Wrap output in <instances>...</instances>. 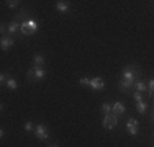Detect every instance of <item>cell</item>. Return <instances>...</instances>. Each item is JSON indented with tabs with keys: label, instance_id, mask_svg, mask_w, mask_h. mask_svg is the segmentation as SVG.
<instances>
[{
	"label": "cell",
	"instance_id": "cell-11",
	"mask_svg": "<svg viewBox=\"0 0 154 147\" xmlns=\"http://www.w3.org/2000/svg\"><path fill=\"white\" fill-rule=\"evenodd\" d=\"M13 44H15V38H12V36H2V39H0V47H2V51H10L13 47Z\"/></svg>",
	"mask_w": 154,
	"mask_h": 147
},
{
	"label": "cell",
	"instance_id": "cell-24",
	"mask_svg": "<svg viewBox=\"0 0 154 147\" xmlns=\"http://www.w3.org/2000/svg\"><path fill=\"white\" fill-rule=\"evenodd\" d=\"M7 25L8 23H5V21L0 23V33H2V36H7Z\"/></svg>",
	"mask_w": 154,
	"mask_h": 147
},
{
	"label": "cell",
	"instance_id": "cell-9",
	"mask_svg": "<svg viewBox=\"0 0 154 147\" xmlns=\"http://www.w3.org/2000/svg\"><path fill=\"white\" fill-rule=\"evenodd\" d=\"M112 113L116 116H123L125 113H126V105H125L123 101H113L112 103Z\"/></svg>",
	"mask_w": 154,
	"mask_h": 147
},
{
	"label": "cell",
	"instance_id": "cell-26",
	"mask_svg": "<svg viewBox=\"0 0 154 147\" xmlns=\"http://www.w3.org/2000/svg\"><path fill=\"white\" fill-rule=\"evenodd\" d=\"M151 118H152V123H154V111H152V115H151Z\"/></svg>",
	"mask_w": 154,
	"mask_h": 147
},
{
	"label": "cell",
	"instance_id": "cell-17",
	"mask_svg": "<svg viewBox=\"0 0 154 147\" xmlns=\"http://www.w3.org/2000/svg\"><path fill=\"white\" fill-rule=\"evenodd\" d=\"M102 115H110V113H112V103H108V101H105V103H102Z\"/></svg>",
	"mask_w": 154,
	"mask_h": 147
},
{
	"label": "cell",
	"instance_id": "cell-19",
	"mask_svg": "<svg viewBox=\"0 0 154 147\" xmlns=\"http://www.w3.org/2000/svg\"><path fill=\"white\" fill-rule=\"evenodd\" d=\"M146 97H154V79L148 80V93H146Z\"/></svg>",
	"mask_w": 154,
	"mask_h": 147
},
{
	"label": "cell",
	"instance_id": "cell-27",
	"mask_svg": "<svg viewBox=\"0 0 154 147\" xmlns=\"http://www.w3.org/2000/svg\"><path fill=\"white\" fill-rule=\"evenodd\" d=\"M49 147H57V144H53V146H49Z\"/></svg>",
	"mask_w": 154,
	"mask_h": 147
},
{
	"label": "cell",
	"instance_id": "cell-25",
	"mask_svg": "<svg viewBox=\"0 0 154 147\" xmlns=\"http://www.w3.org/2000/svg\"><path fill=\"white\" fill-rule=\"evenodd\" d=\"M3 137H5V129L2 128V129H0V139H3Z\"/></svg>",
	"mask_w": 154,
	"mask_h": 147
},
{
	"label": "cell",
	"instance_id": "cell-4",
	"mask_svg": "<svg viewBox=\"0 0 154 147\" xmlns=\"http://www.w3.org/2000/svg\"><path fill=\"white\" fill-rule=\"evenodd\" d=\"M35 137L38 139V141H48V139L51 137V131H49V128L46 126V124H43V123H38L36 124V128H35Z\"/></svg>",
	"mask_w": 154,
	"mask_h": 147
},
{
	"label": "cell",
	"instance_id": "cell-1",
	"mask_svg": "<svg viewBox=\"0 0 154 147\" xmlns=\"http://www.w3.org/2000/svg\"><path fill=\"white\" fill-rule=\"evenodd\" d=\"M143 79V70L138 64H128L123 67L118 80V90L122 93H133L138 80Z\"/></svg>",
	"mask_w": 154,
	"mask_h": 147
},
{
	"label": "cell",
	"instance_id": "cell-8",
	"mask_svg": "<svg viewBox=\"0 0 154 147\" xmlns=\"http://www.w3.org/2000/svg\"><path fill=\"white\" fill-rule=\"evenodd\" d=\"M18 33H20V21H17L12 18V20L8 21V25H7V34L12 36V38H17Z\"/></svg>",
	"mask_w": 154,
	"mask_h": 147
},
{
	"label": "cell",
	"instance_id": "cell-20",
	"mask_svg": "<svg viewBox=\"0 0 154 147\" xmlns=\"http://www.w3.org/2000/svg\"><path fill=\"white\" fill-rule=\"evenodd\" d=\"M35 123H33V121H26V123H25V126H23V129L26 131V132H35Z\"/></svg>",
	"mask_w": 154,
	"mask_h": 147
},
{
	"label": "cell",
	"instance_id": "cell-15",
	"mask_svg": "<svg viewBox=\"0 0 154 147\" xmlns=\"http://www.w3.org/2000/svg\"><path fill=\"white\" fill-rule=\"evenodd\" d=\"M136 111L139 115H146V111H148V103H146V100L136 103Z\"/></svg>",
	"mask_w": 154,
	"mask_h": 147
},
{
	"label": "cell",
	"instance_id": "cell-6",
	"mask_svg": "<svg viewBox=\"0 0 154 147\" xmlns=\"http://www.w3.org/2000/svg\"><path fill=\"white\" fill-rule=\"evenodd\" d=\"M102 126H103L105 129H115V128L118 126V116L113 115V113L105 115L102 118Z\"/></svg>",
	"mask_w": 154,
	"mask_h": 147
},
{
	"label": "cell",
	"instance_id": "cell-16",
	"mask_svg": "<svg viewBox=\"0 0 154 147\" xmlns=\"http://www.w3.org/2000/svg\"><path fill=\"white\" fill-rule=\"evenodd\" d=\"M5 87L8 88V90H18V82L15 79H13L12 75L8 77V80H7V83H5Z\"/></svg>",
	"mask_w": 154,
	"mask_h": 147
},
{
	"label": "cell",
	"instance_id": "cell-23",
	"mask_svg": "<svg viewBox=\"0 0 154 147\" xmlns=\"http://www.w3.org/2000/svg\"><path fill=\"white\" fill-rule=\"evenodd\" d=\"M89 77H80V79H79V83H80V85H82V87H89Z\"/></svg>",
	"mask_w": 154,
	"mask_h": 147
},
{
	"label": "cell",
	"instance_id": "cell-28",
	"mask_svg": "<svg viewBox=\"0 0 154 147\" xmlns=\"http://www.w3.org/2000/svg\"><path fill=\"white\" fill-rule=\"evenodd\" d=\"M151 3H152V5H154V2H151Z\"/></svg>",
	"mask_w": 154,
	"mask_h": 147
},
{
	"label": "cell",
	"instance_id": "cell-5",
	"mask_svg": "<svg viewBox=\"0 0 154 147\" xmlns=\"http://www.w3.org/2000/svg\"><path fill=\"white\" fill-rule=\"evenodd\" d=\"M125 128H126L128 134H130L131 137H136L138 131H139V121L136 118H128L126 123H125Z\"/></svg>",
	"mask_w": 154,
	"mask_h": 147
},
{
	"label": "cell",
	"instance_id": "cell-21",
	"mask_svg": "<svg viewBox=\"0 0 154 147\" xmlns=\"http://www.w3.org/2000/svg\"><path fill=\"white\" fill-rule=\"evenodd\" d=\"M131 97H133V100L138 103V101H144V97H146V95L139 93V92H133V93H131Z\"/></svg>",
	"mask_w": 154,
	"mask_h": 147
},
{
	"label": "cell",
	"instance_id": "cell-7",
	"mask_svg": "<svg viewBox=\"0 0 154 147\" xmlns=\"http://www.w3.org/2000/svg\"><path fill=\"white\" fill-rule=\"evenodd\" d=\"M105 87H107V83H105V80L102 79V77H92V79L89 80V88H92L94 92H100V90H103Z\"/></svg>",
	"mask_w": 154,
	"mask_h": 147
},
{
	"label": "cell",
	"instance_id": "cell-22",
	"mask_svg": "<svg viewBox=\"0 0 154 147\" xmlns=\"http://www.w3.org/2000/svg\"><path fill=\"white\" fill-rule=\"evenodd\" d=\"M8 74H7V72H2V74H0V85H2V87H5V83H7V80H8Z\"/></svg>",
	"mask_w": 154,
	"mask_h": 147
},
{
	"label": "cell",
	"instance_id": "cell-3",
	"mask_svg": "<svg viewBox=\"0 0 154 147\" xmlns=\"http://www.w3.org/2000/svg\"><path fill=\"white\" fill-rule=\"evenodd\" d=\"M46 74L48 72H46L45 67H35V65H31V67L26 70V82L28 83L41 82V80L46 77Z\"/></svg>",
	"mask_w": 154,
	"mask_h": 147
},
{
	"label": "cell",
	"instance_id": "cell-14",
	"mask_svg": "<svg viewBox=\"0 0 154 147\" xmlns=\"http://www.w3.org/2000/svg\"><path fill=\"white\" fill-rule=\"evenodd\" d=\"M33 65H35V67H43V65H45V56H43L41 52L33 54Z\"/></svg>",
	"mask_w": 154,
	"mask_h": 147
},
{
	"label": "cell",
	"instance_id": "cell-12",
	"mask_svg": "<svg viewBox=\"0 0 154 147\" xmlns=\"http://www.w3.org/2000/svg\"><path fill=\"white\" fill-rule=\"evenodd\" d=\"M56 10L62 15L69 13L71 12V2H67V0H57L56 2Z\"/></svg>",
	"mask_w": 154,
	"mask_h": 147
},
{
	"label": "cell",
	"instance_id": "cell-10",
	"mask_svg": "<svg viewBox=\"0 0 154 147\" xmlns=\"http://www.w3.org/2000/svg\"><path fill=\"white\" fill-rule=\"evenodd\" d=\"M31 18V12L28 8H20L18 12L13 15V20H17V21H26V20H30Z\"/></svg>",
	"mask_w": 154,
	"mask_h": 147
},
{
	"label": "cell",
	"instance_id": "cell-13",
	"mask_svg": "<svg viewBox=\"0 0 154 147\" xmlns=\"http://www.w3.org/2000/svg\"><path fill=\"white\" fill-rule=\"evenodd\" d=\"M133 92H139V93H148V82H144V80H138L136 82V85H134V90Z\"/></svg>",
	"mask_w": 154,
	"mask_h": 147
},
{
	"label": "cell",
	"instance_id": "cell-18",
	"mask_svg": "<svg viewBox=\"0 0 154 147\" xmlns=\"http://www.w3.org/2000/svg\"><path fill=\"white\" fill-rule=\"evenodd\" d=\"M5 3L7 7H8L10 10H15V8H18V7H20V0H7V2H3Z\"/></svg>",
	"mask_w": 154,
	"mask_h": 147
},
{
	"label": "cell",
	"instance_id": "cell-2",
	"mask_svg": "<svg viewBox=\"0 0 154 147\" xmlns=\"http://www.w3.org/2000/svg\"><path fill=\"white\" fill-rule=\"evenodd\" d=\"M39 31V21L36 18H30L26 21H21L20 23V34L23 38H30V36H35L36 33Z\"/></svg>",
	"mask_w": 154,
	"mask_h": 147
}]
</instances>
